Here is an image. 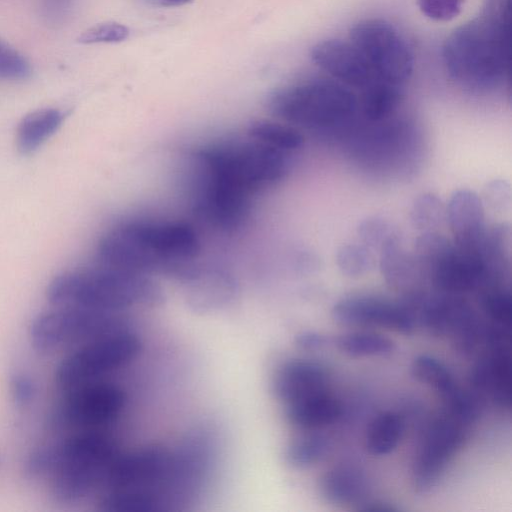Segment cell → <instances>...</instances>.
Masks as SVG:
<instances>
[{
	"label": "cell",
	"mask_w": 512,
	"mask_h": 512,
	"mask_svg": "<svg viewBox=\"0 0 512 512\" xmlns=\"http://www.w3.org/2000/svg\"><path fill=\"white\" fill-rule=\"evenodd\" d=\"M290 154L263 145L218 144L194 156V204L212 225L234 229L246 219L251 199L280 182Z\"/></svg>",
	"instance_id": "cell-1"
},
{
	"label": "cell",
	"mask_w": 512,
	"mask_h": 512,
	"mask_svg": "<svg viewBox=\"0 0 512 512\" xmlns=\"http://www.w3.org/2000/svg\"><path fill=\"white\" fill-rule=\"evenodd\" d=\"M63 113L54 108L35 110L20 121L16 144L22 154H31L50 138L61 126Z\"/></svg>",
	"instance_id": "cell-22"
},
{
	"label": "cell",
	"mask_w": 512,
	"mask_h": 512,
	"mask_svg": "<svg viewBox=\"0 0 512 512\" xmlns=\"http://www.w3.org/2000/svg\"><path fill=\"white\" fill-rule=\"evenodd\" d=\"M333 319L343 325L380 327L410 334L415 327V313L404 302L376 295H351L340 299L332 308Z\"/></svg>",
	"instance_id": "cell-13"
},
{
	"label": "cell",
	"mask_w": 512,
	"mask_h": 512,
	"mask_svg": "<svg viewBox=\"0 0 512 512\" xmlns=\"http://www.w3.org/2000/svg\"><path fill=\"white\" fill-rule=\"evenodd\" d=\"M357 234L365 246L379 251L386 243L399 236L390 222L379 217H369L360 222Z\"/></svg>",
	"instance_id": "cell-31"
},
{
	"label": "cell",
	"mask_w": 512,
	"mask_h": 512,
	"mask_svg": "<svg viewBox=\"0 0 512 512\" xmlns=\"http://www.w3.org/2000/svg\"><path fill=\"white\" fill-rule=\"evenodd\" d=\"M380 269L388 285L394 289L409 290V294L422 275L414 255L402 247L399 236L380 249Z\"/></svg>",
	"instance_id": "cell-21"
},
{
	"label": "cell",
	"mask_w": 512,
	"mask_h": 512,
	"mask_svg": "<svg viewBox=\"0 0 512 512\" xmlns=\"http://www.w3.org/2000/svg\"><path fill=\"white\" fill-rule=\"evenodd\" d=\"M65 392L50 415L51 426L59 430H102L121 415L126 403L119 386L100 380Z\"/></svg>",
	"instance_id": "cell-9"
},
{
	"label": "cell",
	"mask_w": 512,
	"mask_h": 512,
	"mask_svg": "<svg viewBox=\"0 0 512 512\" xmlns=\"http://www.w3.org/2000/svg\"><path fill=\"white\" fill-rule=\"evenodd\" d=\"M46 298L58 307L123 313L159 303L162 292L147 275L100 265L56 275L46 288Z\"/></svg>",
	"instance_id": "cell-4"
},
{
	"label": "cell",
	"mask_w": 512,
	"mask_h": 512,
	"mask_svg": "<svg viewBox=\"0 0 512 512\" xmlns=\"http://www.w3.org/2000/svg\"><path fill=\"white\" fill-rule=\"evenodd\" d=\"M465 0H417L419 10L427 18L447 22L456 18L462 11Z\"/></svg>",
	"instance_id": "cell-35"
},
{
	"label": "cell",
	"mask_w": 512,
	"mask_h": 512,
	"mask_svg": "<svg viewBox=\"0 0 512 512\" xmlns=\"http://www.w3.org/2000/svg\"><path fill=\"white\" fill-rule=\"evenodd\" d=\"M140 350V341L130 328L117 330L80 344L57 365L56 385L67 391L98 381L133 360Z\"/></svg>",
	"instance_id": "cell-7"
},
{
	"label": "cell",
	"mask_w": 512,
	"mask_h": 512,
	"mask_svg": "<svg viewBox=\"0 0 512 512\" xmlns=\"http://www.w3.org/2000/svg\"><path fill=\"white\" fill-rule=\"evenodd\" d=\"M119 452L115 440L103 430L77 431L31 451L24 461L23 471L32 478H50L63 470L110 458Z\"/></svg>",
	"instance_id": "cell-11"
},
{
	"label": "cell",
	"mask_w": 512,
	"mask_h": 512,
	"mask_svg": "<svg viewBox=\"0 0 512 512\" xmlns=\"http://www.w3.org/2000/svg\"><path fill=\"white\" fill-rule=\"evenodd\" d=\"M1 463H2V456H1V454H0V466H1Z\"/></svg>",
	"instance_id": "cell-38"
},
{
	"label": "cell",
	"mask_w": 512,
	"mask_h": 512,
	"mask_svg": "<svg viewBox=\"0 0 512 512\" xmlns=\"http://www.w3.org/2000/svg\"><path fill=\"white\" fill-rule=\"evenodd\" d=\"M481 290V305L488 323L510 328L512 319L510 292L501 287L498 282L489 284Z\"/></svg>",
	"instance_id": "cell-29"
},
{
	"label": "cell",
	"mask_w": 512,
	"mask_h": 512,
	"mask_svg": "<svg viewBox=\"0 0 512 512\" xmlns=\"http://www.w3.org/2000/svg\"><path fill=\"white\" fill-rule=\"evenodd\" d=\"M330 450L328 438L317 432H308L295 438L288 446V462L298 468L310 467L323 460Z\"/></svg>",
	"instance_id": "cell-27"
},
{
	"label": "cell",
	"mask_w": 512,
	"mask_h": 512,
	"mask_svg": "<svg viewBox=\"0 0 512 512\" xmlns=\"http://www.w3.org/2000/svg\"><path fill=\"white\" fill-rule=\"evenodd\" d=\"M411 373L416 380L429 385L440 395L446 410H457L470 398V390L461 387L451 370L432 356L416 357L411 365Z\"/></svg>",
	"instance_id": "cell-18"
},
{
	"label": "cell",
	"mask_w": 512,
	"mask_h": 512,
	"mask_svg": "<svg viewBox=\"0 0 512 512\" xmlns=\"http://www.w3.org/2000/svg\"><path fill=\"white\" fill-rule=\"evenodd\" d=\"M349 40L363 55L378 80L401 87L411 77L413 52L390 22L381 18L361 20L350 29Z\"/></svg>",
	"instance_id": "cell-8"
},
{
	"label": "cell",
	"mask_w": 512,
	"mask_h": 512,
	"mask_svg": "<svg viewBox=\"0 0 512 512\" xmlns=\"http://www.w3.org/2000/svg\"><path fill=\"white\" fill-rule=\"evenodd\" d=\"M281 119L304 128L329 130L348 124L359 102L355 94L338 82L313 80L275 91L269 101Z\"/></svg>",
	"instance_id": "cell-5"
},
{
	"label": "cell",
	"mask_w": 512,
	"mask_h": 512,
	"mask_svg": "<svg viewBox=\"0 0 512 512\" xmlns=\"http://www.w3.org/2000/svg\"><path fill=\"white\" fill-rule=\"evenodd\" d=\"M339 351L350 357L388 356L395 350L389 338L373 332H350L336 338Z\"/></svg>",
	"instance_id": "cell-25"
},
{
	"label": "cell",
	"mask_w": 512,
	"mask_h": 512,
	"mask_svg": "<svg viewBox=\"0 0 512 512\" xmlns=\"http://www.w3.org/2000/svg\"><path fill=\"white\" fill-rule=\"evenodd\" d=\"M410 219L414 228L433 232L446 220V207L437 195L423 193L412 203Z\"/></svg>",
	"instance_id": "cell-28"
},
{
	"label": "cell",
	"mask_w": 512,
	"mask_h": 512,
	"mask_svg": "<svg viewBox=\"0 0 512 512\" xmlns=\"http://www.w3.org/2000/svg\"><path fill=\"white\" fill-rule=\"evenodd\" d=\"M336 261L344 275L358 277L373 267L374 257L371 249L364 244H345L339 248Z\"/></svg>",
	"instance_id": "cell-30"
},
{
	"label": "cell",
	"mask_w": 512,
	"mask_h": 512,
	"mask_svg": "<svg viewBox=\"0 0 512 512\" xmlns=\"http://www.w3.org/2000/svg\"><path fill=\"white\" fill-rule=\"evenodd\" d=\"M9 393L16 407L26 408L35 400L36 382L27 372L13 371L9 376Z\"/></svg>",
	"instance_id": "cell-34"
},
{
	"label": "cell",
	"mask_w": 512,
	"mask_h": 512,
	"mask_svg": "<svg viewBox=\"0 0 512 512\" xmlns=\"http://www.w3.org/2000/svg\"><path fill=\"white\" fill-rule=\"evenodd\" d=\"M401 87L375 80L362 90L360 108L363 115L373 122L388 118L398 107L402 99Z\"/></svg>",
	"instance_id": "cell-24"
},
{
	"label": "cell",
	"mask_w": 512,
	"mask_h": 512,
	"mask_svg": "<svg viewBox=\"0 0 512 512\" xmlns=\"http://www.w3.org/2000/svg\"><path fill=\"white\" fill-rule=\"evenodd\" d=\"M253 140L273 149L291 154L303 144V136L293 127L270 121H259L250 128Z\"/></svg>",
	"instance_id": "cell-26"
},
{
	"label": "cell",
	"mask_w": 512,
	"mask_h": 512,
	"mask_svg": "<svg viewBox=\"0 0 512 512\" xmlns=\"http://www.w3.org/2000/svg\"><path fill=\"white\" fill-rule=\"evenodd\" d=\"M320 492L332 503L360 506L367 501L369 484L366 475L356 466L338 465L321 477Z\"/></svg>",
	"instance_id": "cell-20"
},
{
	"label": "cell",
	"mask_w": 512,
	"mask_h": 512,
	"mask_svg": "<svg viewBox=\"0 0 512 512\" xmlns=\"http://www.w3.org/2000/svg\"><path fill=\"white\" fill-rule=\"evenodd\" d=\"M27 60L13 47L0 38V78L21 80L30 75Z\"/></svg>",
	"instance_id": "cell-32"
},
{
	"label": "cell",
	"mask_w": 512,
	"mask_h": 512,
	"mask_svg": "<svg viewBox=\"0 0 512 512\" xmlns=\"http://www.w3.org/2000/svg\"><path fill=\"white\" fill-rule=\"evenodd\" d=\"M509 6L482 15L455 29L443 46V62L450 77L470 89H488L509 72Z\"/></svg>",
	"instance_id": "cell-3"
},
{
	"label": "cell",
	"mask_w": 512,
	"mask_h": 512,
	"mask_svg": "<svg viewBox=\"0 0 512 512\" xmlns=\"http://www.w3.org/2000/svg\"><path fill=\"white\" fill-rule=\"evenodd\" d=\"M404 429L401 415L393 411L381 412L370 422L366 431V451L373 456L389 454L398 446Z\"/></svg>",
	"instance_id": "cell-23"
},
{
	"label": "cell",
	"mask_w": 512,
	"mask_h": 512,
	"mask_svg": "<svg viewBox=\"0 0 512 512\" xmlns=\"http://www.w3.org/2000/svg\"><path fill=\"white\" fill-rule=\"evenodd\" d=\"M511 339H490L486 353L472 369V391L479 397H488L501 408L511 407Z\"/></svg>",
	"instance_id": "cell-14"
},
{
	"label": "cell",
	"mask_w": 512,
	"mask_h": 512,
	"mask_svg": "<svg viewBox=\"0 0 512 512\" xmlns=\"http://www.w3.org/2000/svg\"><path fill=\"white\" fill-rule=\"evenodd\" d=\"M446 220L457 247L483 253L488 228L483 203L476 192L469 189L455 191L446 206Z\"/></svg>",
	"instance_id": "cell-16"
},
{
	"label": "cell",
	"mask_w": 512,
	"mask_h": 512,
	"mask_svg": "<svg viewBox=\"0 0 512 512\" xmlns=\"http://www.w3.org/2000/svg\"><path fill=\"white\" fill-rule=\"evenodd\" d=\"M128 324L123 313L53 306L33 317L28 338L35 351L50 353L129 328Z\"/></svg>",
	"instance_id": "cell-6"
},
{
	"label": "cell",
	"mask_w": 512,
	"mask_h": 512,
	"mask_svg": "<svg viewBox=\"0 0 512 512\" xmlns=\"http://www.w3.org/2000/svg\"><path fill=\"white\" fill-rule=\"evenodd\" d=\"M330 374L322 364L306 359L284 362L276 371L273 388L285 404L329 389Z\"/></svg>",
	"instance_id": "cell-17"
},
{
	"label": "cell",
	"mask_w": 512,
	"mask_h": 512,
	"mask_svg": "<svg viewBox=\"0 0 512 512\" xmlns=\"http://www.w3.org/2000/svg\"><path fill=\"white\" fill-rule=\"evenodd\" d=\"M468 424L444 412L428 427L419 447L412 472L419 492L430 490L463 445Z\"/></svg>",
	"instance_id": "cell-12"
},
{
	"label": "cell",
	"mask_w": 512,
	"mask_h": 512,
	"mask_svg": "<svg viewBox=\"0 0 512 512\" xmlns=\"http://www.w3.org/2000/svg\"><path fill=\"white\" fill-rule=\"evenodd\" d=\"M199 251L195 231L184 223L130 221L107 231L97 247L100 265L146 275L189 268Z\"/></svg>",
	"instance_id": "cell-2"
},
{
	"label": "cell",
	"mask_w": 512,
	"mask_h": 512,
	"mask_svg": "<svg viewBox=\"0 0 512 512\" xmlns=\"http://www.w3.org/2000/svg\"><path fill=\"white\" fill-rule=\"evenodd\" d=\"M127 26L117 22H107L95 25L85 30L79 37L82 44L119 43L129 37Z\"/></svg>",
	"instance_id": "cell-33"
},
{
	"label": "cell",
	"mask_w": 512,
	"mask_h": 512,
	"mask_svg": "<svg viewBox=\"0 0 512 512\" xmlns=\"http://www.w3.org/2000/svg\"><path fill=\"white\" fill-rule=\"evenodd\" d=\"M310 55L316 66L347 85L363 89L378 80L363 55L350 41H319L312 47Z\"/></svg>",
	"instance_id": "cell-15"
},
{
	"label": "cell",
	"mask_w": 512,
	"mask_h": 512,
	"mask_svg": "<svg viewBox=\"0 0 512 512\" xmlns=\"http://www.w3.org/2000/svg\"><path fill=\"white\" fill-rule=\"evenodd\" d=\"M161 5L165 7H175V6H182L184 4L189 3L192 0H160Z\"/></svg>",
	"instance_id": "cell-37"
},
{
	"label": "cell",
	"mask_w": 512,
	"mask_h": 512,
	"mask_svg": "<svg viewBox=\"0 0 512 512\" xmlns=\"http://www.w3.org/2000/svg\"><path fill=\"white\" fill-rule=\"evenodd\" d=\"M341 414V402L330 389L286 404V416L289 422L303 430H316L328 426L337 421Z\"/></svg>",
	"instance_id": "cell-19"
},
{
	"label": "cell",
	"mask_w": 512,
	"mask_h": 512,
	"mask_svg": "<svg viewBox=\"0 0 512 512\" xmlns=\"http://www.w3.org/2000/svg\"><path fill=\"white\" fill-rule=\"evenodd\" d=\"M411 304L414 312L419 310L420 320L429 332L449 337L458 351L469 354L483 343L485 325L460 295L442 293L428 297L419 293Z\"/></svg>",
	"instance_id": "cell-10"
},
{
	"label": "cell",
	"mask_w": 512,
	"mask_h": 512,
	"mask_svg": "<svg viewBox=\"0 0 512 512\" xmlns=\"http://www.w3.org/2000/svg\"><path fill=\"white\" fill-rule=\"evenodd\" d=\"M328 339L316 332H303L298 335L297 343L307 350L320 349L327 344Z\"/></svg>",
	"instance_id": "cell-36"
}]
</instances>
